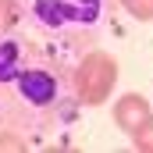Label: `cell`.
<instances>
[{"label":"cell","instance_id":"6da1fadb","mask_svg":"<svg viewBox=\"0 0 153 153\" xmlns=\"http://www.w3.org/2000/svg\"><path fill=\"white\" fill-rule=\"evenodd\" d=\"M117 61L107 53V50H89L82 53V61L71 71V93L82 107H100L114 96L117 85Z\"/></svg>","mask_w":153,"mask_h":153},{"label":"cell","instance_id":"7a4b0ae2","mask_svg":"<svg viewBox=\"0 0 153 153\" xmlns=\"http://www.w3.org/2000/svg\"><path fill=\"white\" fill-rule=\"evenodd\" d=\"M4 85H11L14 100L32 107V111H46V107L61 103V82H57V75L50 68H43V64H25V57H22V64L14 68V75Z\"/></svg>","mask_w":153,"mask_h":153},{"label":"cell","instance_id":"3957f363","mask_svg":"<svg viewBox=\"0 0 153 153\" xmlns=\"http://www.w3.org/2000/svg\"><path fill=\"white\" fill-rule=\"evenodd\" d=\"M32 14L43 25H82V22H96L100 4L96 0H32Z\"/></svg>","mask_w":153,"mask_h":153},{"label":"cell","instance_id":"277c9868","mask_svg":"<svg viewBox=\"0 0 153 153\" xmlns=\"http://www.w3.org/2000/svg\"><path fill=\"white\" fill-rule=\"evenodd\" d=\"M150 114H153V103L143 96V93H121V96L114 100V125L125 132V135H132Z\"/></svg>","mask_w":153,"mask_h":153},{"label":"cell","instance_id":"5b68a950","mask_svg":"<svg viewBox=\"0 0 153 153\" xmlns=\"http://www.w3.org/2000/svg\"><path fill=\"white\" fill-rule=\"evenodd\" d=\"M18 18H22L18 0H0V36H7V32L18 25Z\"/></svg>","mask_w":153,"mask_h":153},{"label":"cell","instance_id":"8992f818","mask_svg":"<svg viewBox=\"0 0 153 153\" xmlns=\"http://www.w3.org/2000/svg\"><path fill=\"white\" fill-rule=\"evenodd\" d=\"M128 139H132V146H135V150L153 153V114L146 117V121H143V125H139V128H135V132H132Z\"/></svg>","mask_w":153,"mask_h":153},{"label":"cell","instance_id":"52a82bcc","mask_svg":"<svg viewBox=\"0 0 153 153\" xmlns=\"http://www.w3.org/2000/svg\"><path fill=\"white\" fill-rule=\"evenodd\" d=\"M135 22H153V0H117Z\"/></svg>","mask_w":153,"mask_h":153},{"label":"cell","instance_id":"ba28073f","mask_svg":"<svg viewBox=\"0 0 153 153\" xmlns=\"http://www.w3.org/2000/svg\"><path fill=\"white\" fill-rule=\"evenodd\" d=\"M0 150H14V153H22V150H29V143H25L18 132H0Z\"/></svg>","mask_w":153,"mask_h":153}]
</instances>
